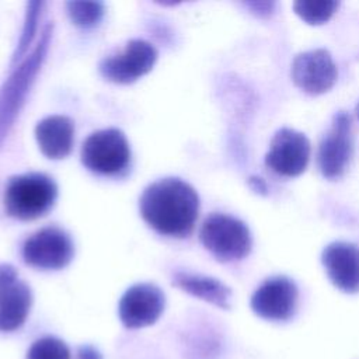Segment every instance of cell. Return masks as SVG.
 I'll list each match as a JSON object with an SVG mask.
<instances>
[{
  "instance_id": "22",
  "label": "cell",
  "mask_w": 359,
  "mask_h": 359,
  "mask_svg": "<svg viewBox=\"0 0 359 359\" xmlns=\"http://www.w3.org/2000/svg\"><path fill=\"white\" fill-rule=\"evenodd\" d=\"M77 359H102V356L94 346L84 345V346L79 348Z\"/></svg>"
},
{
  "instance_id": "21",
  "label": "cell",
  "mask_w": 359,
  "mask_h": 359,
  "mask_svg": "<svg viewBox=\"0 0 359 359\" xmlns=\"http://www.w3.org/2000/svg\"><path fill=\"white\" fill-rule=\"evenodd\" d=\"M247 7L251 8V11L259 17L269 15L272 13L273 3L269 1H254V3H247Z\"/></svg>"
},
{
  "instance_id": "2",
  "label": "cell",
  "mask_w": 359,
  "mask_h": 359,
  "mask_svg": "<svg viewBox=\"0 0 359 359\" xmlns=\"http://www.w3.org/2000/svg\"><path fill=\"white\" fill-rule=\"evenodd\" d=\"M52 32L53 24L49 22L42 29L39 41L32 52L18 63V66L0 87V147L3 146L20 111L22 109L32 84L35 83V79L45 62Z\"/></svg>"
},
{
  "instance_id": "16",
  "label": "cell",
  "mask_w": 359,
  "mask_h": 359,
  "mask_svg": "<svg viewBox=\"0 0 359 359\" xmlns=\"http://www.w3.org/2000/svg\"><path fill=\"white\" fill-rule=\"evenodd\" d=\"M172 285L185 293L205 300L220 309H230L231 289L216 278L178 271L172 275Z\"/></svg>"
},
{
  "instance_id": "6",
  "label": "cell",
  "mask_w": 359,
  "mask_h": 359,
  "mask_svg": "<svg viewBox=\"0 0 359 359\" xmlns=\"http://www.w3.org/2000/svg\"><path fill=\"white\" fill-rule=\"evenodd\" d=\"M21 252L27 265L43 271H56L72 262L74 244L63 229L48 226L28 237Z\"/></svg>"
},
{
  "instance_id": "13",
  "label": "cell",
  "mask_w": 359,
  "mask_h": 359,
  "mask_svg": "<svg viewBox=\"0 0 359 359\" xmlns=\"http://www.w3.org/2000/svg\"><path fill=\"white\" fill-rule=\"evenodd\" d=\"M297 296V287L293 280L286 276H273L261 283L254 292L251 309L261 318L286 321L296 311Z\"/></svg>"
},
{
  "instance_id": "3",
  "label": "cell",
  "mask_w": 359,
  "mask_h": 359,
  "mask_svg": "<svg viewBox=\"0 0 359 359\" xmlns=\"http://www.w3.org/2000/svg\"><path fill=\"white\" fill-rule=\"evenodd\" d=\"M57 198L56 182L43 172H27L8 180L4 192V208L8 216L18 220H34L46 215Z\"/></svg>"
},
{
  "instance_id": "23",
  "label": "cell",
  "mask_w": 359,
  "mask_h": 359,
  "mask_svg": "<svg viewBox=\"0 0 359 359\" xmlns=\"http://www.w3.org/2000/svg\"><path fill=\"white\" fill-rule=\"evenodd\" d=\"M248 185H250V188H251L252 191H255V192H258V194H261V195H265V194H266V184H265V181H264L262 178H259V177H251V178L248 180Z\"/></svg>"
},
{
  "instance_id": "24",
  "label": "cell",
  "mask_w": 359,
  "mask_h": 359,
  "mask_svg": "<svg viewBox=\"0 0 359 359\" xmlns=\"http://www.w3.org/2000/svg\"><path fill=\"white\" fill-rule=\"evenodd\" d=\"M356 115H358V119H359V104L356 105Z\"/></svg>"
},
{
  "instance_id": "7",
  "label": "cell",
  "mask_w": 359,
  "mask_h": 359,
  "mask_svg": "<svg viewBox=\"0 0 359 359\" xmlns=\"http://www.w3.org/2000/svg\"><path fill=\"white\" fill-rule=\"evenodd\" d=\"M157 56V50L150 42L132 39L121 52L104 57L98 69L108 81L129 84L147 74L153 69Z\"/></svg>"
},
{
  "instance_id": "11",
  "label": "cell",
  "mask_w": 359,
  "mask_h": 359,
  "mask_svg": "<svg viewBox=\"0 0 359 359\" xmlns=\"http://www.w3.org/2000/svg\"><path fill=\"white\" fill-rule=\"evenodd\" d=\"M32 306L31 287L10 264H0V332L18 330Z\"/></svg>"
},
{
  "instance_id": "18",
  "label": "cell",
  "mask_w": 359,
  "mask_h": 359,
  "mask_svg": "<svg viewBox=\"0 0 359 359\" xmlns=\"http://www.w3.org/2000/svg\"><path fill=\"white\" fill-rule=\"evenodd\" d=\"M339 3L334 0H321V1H306L300 0L293 4L294 13L307 24L318 25L327 22L332 14L337 11Z\"/></svg>"
},
{
  "instance_id": "20",
  "label": "cell",
  "mask_w": 359,
  "mask_h": 359,
  "mask_svg": "<svg viewBox=\"0 0 359 359\" xmlns=\"http://www.w3.org/2000/svg\"><path fill=\"white\" fill-rule=\"evenodd\" d=\"M27 359H70V351L62 339L43 337L29 346Z\"/></svg>"
},
{
  "instance_id": "1",
  "label": "cell",
  "mask_w": 359,
  "mask_h": 359,
  "mask_svg": "<svg viewBox=\"0 0 359 359\" xmlns=\"http://www.w3.org/2000/svg\"><path fill=\"white\" fill-rule=\"evenodd\" d=\"M143 220L167 237H188L199 213L196 191L181 178L167 177L147 185L139 199Z\"/></svg>"
},
{
  "instance_id": "8",
  "label": "cell",
  "mask_w": 359,
  "mask_h": 359,
  "mask_svg": "<svg viewBox=\"0 0 359 359\" xmlns=\"http://www.w3.org/2000/svg\"><path fill=\"white\" fill-rule=\"evenodd\" d=\"M353 151L352 119L345 111L334 115L331 128L318 147V167L325 178L334 180L344 174Z\"/></svg>"
},
{
  "instance_id": "19",
  "label": "cell",
  "mask_w": 359,
  "mask_h": 359,
  "mask_svg": "<svg viewBox=\"0 0 359 359\" xmlns=\"http://www.w3.org/2000/svg\"><path fill=\"white\" fill-rule=\"evenodd\" d=\"M42 6H43L42 1H29L27 4V13H25V20H24L21 36H20L17 48H15V50L13 53L11 63H15V62L21 60L22 56H25L27 49H28V46L31 45V42H32V39L35 36V31H36L38 20L41 17Z\"/></svg>"
},
{
  "instance_id": "14",
  "label": "cell",
  "mask_w": 359,
  "mask_h": 359,
  "mask_svg": "<svg viewBox=\"0 0 359 359\" xmlns=\"http://www.w3.org/2000/svg\"><path fill=\"white\" fill-rule=\"evenodd\" d=\"M321 262L335 287L345 293L359 292V247L334 241L324 248Z\"/></svg>"
},
{
  "instance_id": "5",
  "label": "cell",
  "mask_w": 359,
  "mask_h": 359,
  "mask_svg": "<svg viewBox=\"0 0 359 359\" xmlns=\"http://www.w3.org/2000/svg\"><path fill=\"white\" fill-rule=\"evenodd\" d=\"M81 163L100 175H122L130 164V146L126 136L115 128L91 133L83 143Z\"/></svg>"
},
{
  "instance_id": "10",
  "label": "cell",
  "mask_w": 359,
  "mask_h": 359,
  "mask_svg": "<svg viewBox=\"0 0 359 359\" xmlns=\"http://www.w3.org/2000/svg\"><path fill=\"white\" fill-rule=\"evenodd\" d=\"M165 296L154 283H136L121 297L118 314L121 323L130 330L154 324L163 314Z\"/></svg>"
},
{
  "instance_id": "15",
  "label": "cell",
  "mask_w": 359,
  "mask_h": 359,
  "mask_svg": "<svg viewBox=\"0 0 359 359\" xmlns=\"http://www.w3.org/2000/svg\"><path fill=\"white\" fill-rule=\"evenodd\" d=\"M35 139L43 156L52 160L70 154L74 143V123L69 116L52 115L35 126Z\"/></svg>"
},
{
  "instance_id": "12",
  "label": "cell",
  "mask_w": 359,
  "mask_h": 359,
  "mask_svg": "<svg viewBox=\"0 0 359 359\" xmlns=\"http://www.w3.org/2000/svg\"><path fill=\"white\" fill-rule=\"evenodd\" d=\"M292 80L304 93L318 95L327 93L337 81V66L325 49L299 53L292 63Z\"/></svg>"
},
{
  "instance_id": "9",
  "label": "cell",
  "mask_w": 359,
  "mask_h": 359,
  "mask_svg": "<svg viewBox=\"0 0 359 359\" xmlns=\"http://www.w3.org/2000/svg\"><path fill=\"white\" fill-rule=\"evenodd\" d=\"M311 146L306 135L294 129H279L269 144L265 164L282 177L300 175L310 160Z\"/></svg>"
},
{
  "instance_id": "17",
  "label": "cell",
  "mask_w": 359,
  "mask_h": 359,
  "mask_svg": "<svg viewBox=\"0 0 359 359\" xmlns=\"http://www.w3.org/2000/svg\"><path fill=\"white\" fill-rule=\"evenodd\" d=\"M66 11L74 25L93 28L102 20L105 7L100 1H67Z\"/></svg>"
},
{
  "instance_id": "4",
  "label": "cell",
  "mask_w": 359,
  "mask_h": 359,
  "mask_svg": "<svg viewBox=\"0 0 359 359\" xmlns=\"http://www.w3.org/2000/svg\"><path fill=\"white\" fill-rule=\"evenodd\" d=\"M199 238L219 261L243 259L251 250V234L244 222L223 213H212L202 223Z\"/></svg>"
}]
</instances>
